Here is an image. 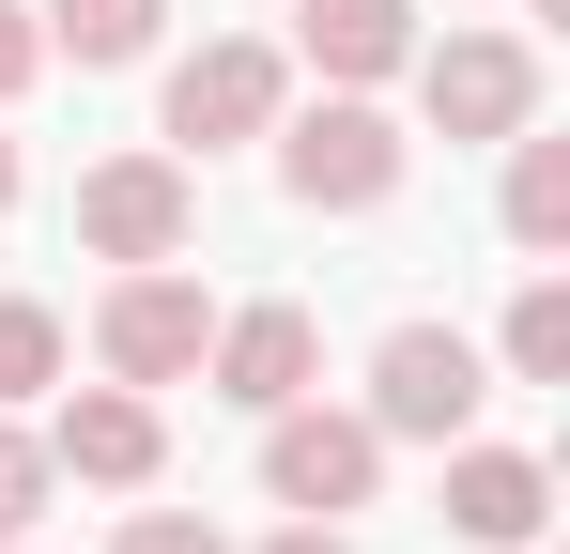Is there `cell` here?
I'll use <instances>...</instances> for the list:
<instances>
[{
	"label": "cell",
	"instance_id": "cell-13",
	"mask_svg": "<svg viewBox=\"0 0 570 554\" xmlns=\"http://www.w3.org/2000/svg\"><path fill=\"white\" fill-rule=\"evenodd\" d=\"M493 216H509V247H524V263H556V247H570V139L509 123V200H493Z\"/></svg>",
	"mask_w": 570,
	"mask_h": 554
},
{
	"label": "cell",
	"instance_id": "cell-2",
	"mask_svg": "<svg viewBox=\"0 0 570 554\" xmlns=\"http://www.w3.org/2000/svg\"><path fill=\"white\" fill-rule=\"evenodd\" d=\"M478 400H493V369H478L463 324H385L371 339V432L385 447H463Z\"/></svg>",
	"mask_w": 570,
	"mask_h": 554
},
{
	"label": "cell",
	"instance_id": "cell-21",
	"mask_svg": "<svg viewBox=\"0 0 570 554\" xmlns=\"http://www.w3.org/2000/svg\"><path fill=\"white\" fill-rule=\"evenodd\" d=\"M0 554H31V540H0Z\"/></svg>",
	"mask_w": 570,
	"mask_h": 554
},
{
	"label": "cell",
	"instance_id": "cell-11",
	"mask_svg": "<svg viewBox=\"0 0 570 554\" xmlns=\"http://www.w3.org/2000/svg\"><path fill=\"white\" fill-rule=\"evenodd\" d=\"M293 47L324 62V92H385L416 62V0H293Z\"/></svg>",
	"mask_w": 570,
	"mask_h": 554
},
{
	"label": "cell",
	"instance_id": "cell-14",
	"mask_svg": "<svg viewBox=\"0 0 570 554\" xmlns=\"http://www.w3.org/2000/svg\"><path fill=\"white\" fill-rule=\"evenodd\" d=\"M493 355H509V385H570V277H524V293H509Z\"/></svg>",
	"mask_w": 570,
	"mask_h": 554
},
{
	"label": "cell",
	"instance_id": "cell-8",
	"mask_svg": "<svg viewBox=\"0 0 570 554\" xmlns=\"http://www.w3.org/2000/svg\"><path fill=\"white\" fill-rule=\"evenodd\" d=\"M200 385H216L232 416H278V400H308V385H324V324H308L293 293H263V308H216Z\"/></svg>",
	"mask_w": 570,
	"mask_h": 554
},
{
	"label": "cell",
	"instance_id": "cell-17",
	"mask_svg": "<svg viewBox=\"0 0 570 554\" xmlns=\"http://www.w3.org/2000/svg\"><path fill=\"white\" fill-rule=\"evenodd\" d=\"M108 554H232V540H216L200 508H139V524H124V540H108Z\"/></svg>",
	"mask_w": 570,
	"mask_h": 554
},
{
	"label": "cell",
	"instance_id": "cell-4",
	"mask_svg": "<svg viewBox=\"0 0 570 554\" xmlns=\"http://www.w3.org/2000/svg\"><path fill=\"white\" fill-rule=\"evenodd\" d=\"M278 108H293V62L263 31H216V47L170 62V108H155V123H170V155H232V139H263Z\"/></svg>",
	"mask_w": 570,
	"mask_h": 554
},
{
	"label": "cell",
	"instance_id": "cell-9",
	"mask_svg": "<svg viewBox=\"0 0 570 554\" xmlns=\"http://www.w3.org/2000/svg\"><path fill=\"white\" fill-rule=\"evenodd\" d=\"M540 524H556V462L540 447H448V540H478V554H540Z\"/></svg>",
	"mask_w": 570,
	"mask_h": 554
},
{
	"label": "cell",
	"instance_id": "cell-3",
	"mask_svg": "<svg viewBox=\"0 0 570 554\" xmlns=\"http://www.w3.org/2000/svg\"><path fill=\"white\" fill-rule=\"evenodd\" d=\"M200 339H216V293L186 263H124L108 277V308H94V369L108 385H186Z\"/></svg>",
	"mask_w": 570,
	"mask_h": 554
},
{
	"label": "cell",
	"instance_id": "cell-16",
	"mask_svg": "<svg viewBox=\"0 0 570 554\" xmlns=\"http://www.w3.org/2000/svg\"><path fill=\"white\" fill-rule=\"evenodd\" d=\"M47 493H62L47 432H16V416H0V540H31V524H47Z\"/></svg>",
	"mask_w": 570,
	"mask_h": 554
},
{
	"label": "cell",
	"instance_id": "cell-12",
	"mask_svg": "<svg viewBox=\"0 0 570 554\" xmlns=\"http://www.w3.org/2000/svg\"><path fill=\"white\" fill-rule=\"evenodd\" d=\"M31 16H47V62H78V78L155 62V31H170V0H31Z\"/></svg>",
	"mask_w": 570,
	"mask_h": 554
},
{
	"label": "cell",
	"instance_id": "cell-10",
	"mask_svg": "<svg viewBox=\"0 0 570 554\" xmlns=\"http://www.w3.org/2000/svg\"><path fill=\"white\" fill-rule=\"evenodd\" d=\"M62 477H94V493H155V462H170V416H155V385H78L62 400V432H47Z\"/></svg>",
	"mask_w": 570,
	"mask_h": 554
},
{
	"label": "cell",
	"instance_id": "cell-19",
	"mask_svg": "<svg viewBox=\"0 0 570 554\" xmlns=\"http://www.w3.org/2000/svg\"><path fill=\"white\" fill-rule=\"evenodd\" d=\"M263 554H355V540H340V524H278Z\"/></svg>",
	"mask_w": 570,
	"mask_h": 554
},
{
	"label": "cell",
	"instance_id": "cell-1",
	"mask_svg": "<svg viewBox=\"0 0 570 554\" xmlns=\"http://www.w3.org/2000/svg\"><path fill=\"white\" fill-rule=\"evenodd\" d=\"M263 139H278V185H293V216H385V200H401V170H416V139L385 123L371 92H324V108H278Z\"/></svg>",
	"mask_w": 570,
	"mask_h": 554
},
{
	"label": "cell",
	"instance_id": "cell-15",
	"mask_svg": "<svg viewBox=\"0 0 570 554\" xmlns=\"http://www.w3.org/2000/svg\"><path fill=\"white\" fill-rule=\"evenodd\" d=\"M47 385H62V308L0 293V400H47Z\"/></svg>",
	"mask_w": 570,
	"mask_h": 554
},
{
	"label": "cell",
	"instance_id": "cell-18",
	"mask_svg": "<svg viewBox=\"0 0 570 554\" xmlns=\"http://www.w3.org/2000/svg\"><path fill=\"white\" fill-rule=\"evenodd\" d=\"M31 78H47V16H31V0H0V108H16Z\"/></svg>",
	"mask_w": 570,
	"mask_h": 554
},
{
	"label": "cell",
	"instance_id": "cell-7",
	"mask_svg": "<svg viewBox=\"0 0 570 554\" xmlns=\"http://www.w3.org/2000/svg\"><path fill=\"white\" fill-rule=\"evenodd\" d=\"M401 78L432 108V139H509V123H540V47H509V31H448V47H416Z\"/></svg>",
	"mask_w": 570,
	"mask_h": 554
},
{
	"label": "cell",
	"instance_id": "cell-20",
	"mask_svg": "<svg viewBox=\"0 0 570 554\" xmlns=\"http://www.w3.org/2000/svg\"><path fill=\"white\" fill-rule=\"evenodd\" d=\"M0 216H16V139H0Z\"/></svg>",
	"mask_w": 570,
	"mask_h": 554
},
{
	"label": "cell",
	"instance_id": "cell-5",
	"mask_svg": "<svg viewBox=\"0 0 570 554\" xmlns=\"http://www.w3.org/2000/svg\"><path fill=\"white\" fill-rule=\"evenodd\" d=\"M78 247H94V263H186L200 247V170L186 155H108V170H78Z\"/></svg>",
	"mask_w": 570,
	"mask_h": 554
},
{
	"label": "cell",
	"instance_id": "cell-6",
	"mask_svg": "<svg viewBox=\"0 0 570 554\" xmlns=\"http://www.w3.org/2000/svg\"><path fill=\"white\" fill-rule=\"evenodd\" d=\"M263 493H278L293 524H340V508L385 493V432L371 416H324V400H278L263 416Z\"/></svg>",
	"mask_w": 570,
	"mask_h": 554
}]
</instances>
